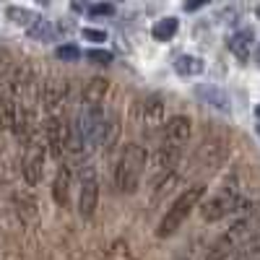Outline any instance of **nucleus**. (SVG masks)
Here are the masks:
<instances>
[{"mask_svg":"<svg viewBox=\"0 0 260 260\" xmlns=\"http://www.w3.org/2000/svg\"><path fill=\"white\" fill-rule=\"evenodd\" d=\"M208 3H211V0H185V6H182V8H185L187 13H195V11H201V8L208 6Z\"/></svg>","mask_w":260,"mask_h":260,"instance_id":"obj_24","label":"nucleus"},{"mask_svg":"<svg viewBox=\"0 0 260 260\" xmlns=\"http://www.w3.org/2000/svg\"><path fill=\"white\" fill-rule=\"evenodd\" d=\"M175 71L182 78H192V76H201L206 71V65H203L201 57H195V55H182V57L175 60Z\"/></svg>","mask_w":260,"mask_h":260,"instance_id":"obj_13","label":"nucleus"},{"mask_svg":"<svg viewBox=\"0 0 260 260\" xmlns=\"http://www.w3.org/2000/svg\"><path fill=\"white\" fill-rule=\"evenodd\" d=\"M146 161H148V154H146L143 146L127 143L122 148V154H120V159L115 164V187L122 195H130V192L138 190L141 177L146 172Z\"/></svg>","mask_w":260,"mask_h":260,"instance_id":"obj_2","label":"nucleus"},{"mask_svg":"<svg viewBox=\"0 0 260 260\" xmlns=\"http://www.w3.org/2000/svg\"><path fill=\"white\" fill-rule=\"evenodd\" d=\"M141 120H143V127H156L159 120H161V104L159 99H146L141 104Z\"/></svg>","mask_w":260,"mask_h":260,"instance_id":"obj_16","label":"nucleus"},{"mask_svg":"<svg viewBox=\"0 0 260 260\" xmlns=\"http://www.w3.org/2000/svg\"><path fill=\"white\" fill-rule=\"evenodd\" d=\"M240 206H242V198L237 190H219L213 198H208L201 206V216L206 221H221L224 216L240 211Z\"/></svg>","mask_w":260,"mask_h":260,"instance_id":"obj_6","label":"nucleus"},{"mask_svg":"<svg viewBox=\"0 0 260 260\" xmlns=\"http://www.w3.org/2000/svg\"><path fill=\"white\" fill-rule=\"evenodd\" d=\"M37 3H39V6H50V0H37Z\"/></svg>","mask_w":260,"mask_h":260,"instance_id":"obj_26","label":"nucleus"},{"mask_svg":"<svg viewBox=\"0 0 260 260\" xmlns=\"http://www.w3.org/2000/svg\"><path fill=\"white\" fill-rule=\"evenodd\" d=\"M68 190H71V169L62 164L52 182V198L57 206H68Z\"/></svg>","mask_w":260,"mask_h":260,"instance_id":"obj_12","label":"nucleus"},{"mask_svg":"<svg viewBox=\"0 0 260 260\" xmlns=\"http://www.w3.org/2000/svg\"><path fill=\"white\" fill-rule=\"evenodd\" d=\"M255 117H257V120H260V104H257V107H255Z\"/></svg>","mask_w":260,"mask_h":260,"instance_id":"obj_27","label":"nucleus"},{"mask_svg":"<svg viewBox=\"0 0 260 260\" xmlns=\"http://www.w3.org/2000/svg\"><path fill=\"white\" fill-rule=\"evenodd\" d=\"M252 42H255V34L252 29H242V31H237L232 39H229V50L237 60H242L247 62L250 60V52H252Z\"/></svg>","mask_w":260,"mask_h":260,"instance_id":"obj_10","label":"nucleus"},{"mask_svg":"<svg viewBox=\"0 0 260 260\" xmlns=\"http://www.w3.org/2000/svg\"><path fill=\"white\" fill-rule=\"evenodd\" d=\"M177 29H180V21H177L175 16H167V18L156 21L154 29H151V34H154L156 42H169L172 37L177 34Z\"/></svg>","mask_w":260,"mask_h":260,"instance_id":"obj_15","label":"nucleus"},{"mask_svg":"<svg viewBox=\"0 0 260 260\" xmlns=\"http://www.w3.org/2000/svg\"><path fill=\"white\" fill-rule=\"evenodd\" d=\"M99 203V177L94 167H83L78 175V213L83 219H91Z\"/></svg>","mask_w":260,"mask_h":260,"instance_id":"obj_5","label":"nucleus"},{"mask_svg":"<svg viewBox=\"0 0 260 260\" xmlns=\"http://www.w3.org/2000/svg\"><path fill=\"white\" fill-rule=\"evenodd\" d=\"M86 60L94 62V65H110L112 62V52H107V50H89V52H86Z\"/></svg>","mask_w":260,"mask_h":260,"instance_id":"obj_21","label":"nucleus"},{"mask_svg":"<svg viewBox=\"0 0 260 260\" xmlns=\"http://www.w3.org/2000/svg\"><path fill=\"white\" fill-rule=\"evenodd\" d=\"M252 219L250 216H245V219H237L224 234H219L213 240V245L208 247V255L206 260H226L229 255H234V250L245 245L250 237H252Z\"/></svg>","mask_w":260,"mask_h":260,"instance_id":"obj_4","label":"nucleus"},{"mask_svg":"<svg viewBox=\"0 0 260 260\" xmlns=\"http://www.w3.org/2000/svg\"><path fill=\"white\" fill-rule=\"evenodd\" d=\"M234 260H260V232L252 234L250 240L234 252Z\"/></svg>","mask_w":260,"mask_h":260,"instance_id":"obj_17","label":"nucleus"},{"mask_svg":"<svg viewBox=\"0 0 260 260\" xmlns=\"http://www.w3.org/2000/svg\"><path fill=\"white\" fill-rule=\"evenodd\" d=\"M255 130H257V138H260V125H257V127H255Z\"/></svg>","mask_w":260,"mask_h":260,"instance_id":"obj_28","label":"nucleus"},{"mask_svg":"<svg viewBox=\"0 0 260 260\" xmlns=\"http://www.w3.org/2000/svg\"><path fill=\"white\" fill-rule=\"evenodd\" d=\"M112 13H115L112 3H96L89 8V16H112Z\"/></svg>","mask_w":260,"mask_h":260,"instance_id":"obj_22","label":"nucleus"},{"mask_svg":"<svg viewBox=\"0 0 260 260\" xmlns=\"http://www.w3.org/2000/svg\"><path fill=\"white\" fill-rule=\"evenodd\" d=\"M45 138H47V148L55 159H60L65 151L71 148V127L68 122L62 120L60 112L50 115L47 117V125H45Z\"/></svg>","mask_w":260,"mask_h":260,"instance_id":"obj_7","label":"nucleus"},{"mask_svg":"<svg viewBox=\"0 0 260 260\" xmlns=\"http://www.w3.org/2000/svg\"><path fill=\"white\" fill-rule=\"evenodd\" d=\"M31 39H39V42H47V39H52V34H55V29H52V24L50 21H45V18H39L37 24L26 31Z\"/></svg>","mask_w":260,"mask_h":260,"instance_id":"obj_19","label":"nucleus"},{"mask_svg":"<svg viewBox=\"0 0 260 260\" xmlns=\"http://www.w3.org/2000/svg\"><path fill=\"white\" fill-rule=\"evenodd\" d=\"M55 55H57V60H62V62H76V60L81 57V50H78L76 45H60V47L55 50Z\"/></svg>","mask_w":260,"mask_h":260,"instance_id":"obj_20","label":"nucleus"},{"mask_svg":"<svg viewBox=\"0 0 260 260\" xmlns=\"http://www.w3.org/2000/svg\"><path fill=\"white\" fill-rule=\"evenodd\" d=\"M81 34H83V39H89V42H104L107 39V34L99 31V29H83Z\"/></svg>","mask_w":260,"mask_h":260,"instance_id":"obj_23","label":"nucleus"},{"mask_svg":"<svg viewBox=\"0 0 260 260\" xmlns=\"http://www.w3.org/2000/svg\"><path fill=\"white\" fill-rule=\"evenodd\" d=\"M107 91H110V83L107 78H91L83 89V107H102Z\"/></svg>","mask_w":260,"mask_h":260,"instance_id":"obj_11","label":"nucleus"},{"mask_svg":"<svg viewBox=\"0 0 260 260\" xmlns=\"http://www.w3.org/2000/svg\"><path fill=\"white\" fill-rule=\"evenodd\" d=\"M203 192H206L203 185H195V187L182 190L177 198L172 201L169 211L164 213V219H161L159 226H156V237H159V240H164V237H172V234H175V232L185 224V219L192 213V208L198 206V201L203 198Z\"/></svg>","mask_w":260,"mask_h":260,"instance_id":"obj_3","label":"nucleus"},{"mask_svg":"<svg viewBox=\"0 0 260 260\" xmlns=\"http://www.w3.org/2000/svg\"><path fill=\"white\" fill-rule=\"evenodd\" d=\"M120 136V122L115 115H107V125H104V136H102V146L99 148H112L115 141Z\"/></svg>","mask_w":260,"mask_h":260,"instance_id":"obj_18","label":"nucleus"},{"mask_svg":"<svg viewBox=\"0 0 260 260\" xmlns=\"http://www.w3.org/2000/svg\"><path fill=\"white\" fill-rule=\"evenodd\" d=\"M195 96H198L203 104L213 107V110H219L221 115H229V112H232L229 94H226L224 89H219V86H213V83H201V86H195Z\"/></svg>","mask_w":260,"mask_h":260,"instance_id":"obj_9","label":"nucleus"},{"mask_svg":"<svg viewBox=\"0 0 260 260\" xmlns=\"http://www.w3.org/2000/svg\"><path fill=\"white\" fill-rule=\"evenodd\" d=\"M190 130H192V122L185 117V115H177L172 117L164 130H161V143L154 154V161H156V169L159 172H169L175 167V161L180 159L182 154V146L190 141Z\"/></svg>","mask_w":260,"mask_h":260,"instance_id":"obj_1","label":"nucleus"},{"mask_svg":"<svg viewBox=\"0 0 260 260\" xmlns=\"http://www.w3.org/2000/svg\"><path fill=\"white\" fill-rule=\"evenodd\" d=\"M6 16H8V21L11 24H16V26H24L26 31L37 24V21L42 18L39 13H34V11H29V8H18V6H11L8 11H6Z\"/></svg>","mask_w":260,"mask_h":260,"instance_id":"obj_14","label":"nucleus"},{"mask_svg":"<svg viewBox=\"0 0 260 260\" xmlns=\"http://www.w3.org/2000/svg\"><path fill=\"white\" fill-rule=\"evenodd\" d=\"M110 3H122V0H110Z\"/></svg>","mask_w":260,"mask_h":260,"instance_id":"obj_29","label":"nucleus"},{"mask_svg":"<svg viewBox=\"0 0 260 260\" xmlns=\"http://www.w3.org/2000/svg\"><path fill=\"white\" fill-rule=\"evenodd\" d=\"M255 60L260 62V45H257V50H255Z\"/></svg>","mask_w":260,"mask_h":260,"instance_id":"obj_25","label":"nucleus"},{"mask_svg":"<svg viewBox=\"0 0 260 260\" xmlns=\"http://www.w3.org/2000/svg\"><path fill=\"white\" fill-rule=\"evenodd\" d=\"M257 13H260V11H257Z\"/></svg>","mask_w":260,"mask_h":260,"instance_id":"obj_30","label":"nucleus"},{"mask_svg":"<svg viewBox=\"0 0 260 260\" xmlns=\"http://www.w3.org/2000/svg\"><path fill=\"white\" fill-rule=\"evenodd\" d=\"M45 175V148L39 143H31L24 154V180L29 185H39Z\"/></svg>","mask_w":260,"mask_h":260,"instance_id":"obj_8","label":"nucleus"}]
</instances>
